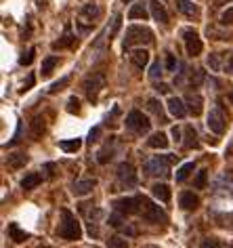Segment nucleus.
Segmentation results:
<instances>
[{"mask_svg":"<svg viewBox=\"0 0 233 248\" xmlns=\"http://www.w3.org/2000/svg\"><path fill=\"white\" fill-rule=\"evenodd\" d=\"M57 235L63 240H70V242L82 238V227L72 210H67V208L61 210V223L57 227Z\"/></svg>","mask_w":233,"mask_h":248,"instance_id":"nucleus-1","label":"nucleus"},{"mask_svg":"<svg viewBox=\"0 0 233 248\" xmlns=\"http://www.w3.org/2000/svg\"><path fill=\"white\" fill-rule=\"evenodd\" d=\"M176 158L173 156V154H168V156H153L151 160H147V162H145L143 172H145V175H149V177H158V175L166 177L170 164H173Z\"/></svg>","mask_w":233,"mask_h":248,"instance_id":"nucleus-2","label":"nucleus"},{"mask_svg":"<svg viewBox=\"0 0 233 248\" xmlns=\"http://www.w3.org/2000/svg\"><path fill=\"white\" fill-rule=\"evenodd\" d=\"M153 40V32L145 26H131L126 30V36H124V48H131V46H137V45H149Z\"/></svg>","mask_w":233,"mask_h":248,"instance_id":"nucleus-3","label":"nucleus"},{"mask_svg":"<svg viewBox=\"0 0 233 248\" xmlns=\"http://www.w3.org/2000/svg\"><path fill=\"white\" fill-rule=\"evenodd\" d=\"M82 89H84V95H87L88 101L95 103L97 99H99L101 89H105V76H103L101 72L88 74V76L84 78V82H82Z\"/></svg>","mask_w":233,"mask_h":248,"instance_id":"nucleus-4","label":"nucleus"},{"mask_svg":"<svg viewBox=\"0 0 233 248\" xmlns=\"http://www.w3.org/2000/svg\"><path fill=\"white\" fill-rule=\"evenodd\" d=\"M139 215L143 217V221L147 223H166V215H164V210L160 206H156L149 198L141 196V210Z\"/></svg>","mask_w":233,"mask_h":248,"instance_id":"nucleus-5","label":"nucleus"},{"mask_svg":"<svg viewBox=\"0 0 233 248\" xmlns=\"http://www.w3.org/2000/svg\"><path fill=\"white\" fill-rule=\"evenodd\" d=\"M206 126L210 128L214 135H223L227 131V114H225L223 105H214V108L208 111Z\"/></svg>","mask_w":233,"mask_h":248,"instance_id":"nucleus-6","label":"nucleus"},{"mask_svg":"<svg viewBox=\"0 0 233 248\" xmlns=\"http://www.w3.org/2000/svg\"><path fill=\"white\" fill-rule=\"evenodd\" d=\"M126 126L131 128V131H134L137 135H145V133H149L151 122H149V118L147 116H143V111L132 109L131 114L126 116Z\"/></svg>","mask_w":233,"mask_h":248,"instance_id":"nucleus-7","label":"nucleus"},{"mask_svg":"<svg viewBox=\"0 0 233 248\" xmlns=\"http://www.w3.org/2000/svg\"><path fill=\"white\" fill-rule=\"evenodd\" d=\"M99 15H101V9L97 7L95 2H87L80 9V13H78V26H80L84 32H87V30L93 28V23L99 19Z\"/></svg>","mask_w":233,"mask_h":248,"instance_id":"nucleus-8","label":"nucleus"},{"mask_svg":"<svg viewBox=\"0 0 233 248\" xmlns=\"http://www.w3.org/2000/svg\"><path fill=\"white\" fill-rule=\"evenodd\" d=\"M112 206L118 210L122 215H137L141 210V196H134V198H118Z\"/></svg>","mask_w":233,"mask_h":248,"instance_id":"nucleus-9","label":"nucleus"},{"mask_svg":"<svg viewBox=\"0 0 233 248\" xmlns=\"http://www.w3.org/2000/svg\"><path fill=\"white\" fill-rule=\"evenodd\" d=\"M116 177L122 185L126 187H134L137 185V172H134V166L131 162H122L118 169H116Z\"/></svg>","mask_w":233,"mask_h":248,"instance_id":"nucleus-10","label":"nucleus"},{"mask_svg":"<svg viewBox=\"0 0 233 248\" xmlns=\"http://www.w3.org/2000/svg\"><path fill=\"white\" fill-rule=\"evenodd\" d=\"M183 40H185V48H187V55L189 57H198V55L202 53V48H204V45H202L200 36L195 30H185L183 32Z\"/></svg>","mask_w":233,"mask_h":248,"instance_id":"nucleus-11","label":"nucleus"},{"mask_svg":"<svg viewBox=\"0 0 233 248\" xmlns=\"http://www.w3.org/2000/svg\"><path fill=\"white\" fill-rule=\"evenodd\" d=\"M166 108H168V111H170V116H175V118H185V114H187V105H185V101L183 99H179V97H170L168 99V103H166Z\"/></svg>","mask_w":233,"mask_h":248,"instance_id":"nucleus-12","label":"nucleus"},{"mask_svg":"<svg viewBox=\"0 0 233 248\" xmlns=\"http://www.w3.org/2000/svg\"><path fill=\"white\" fill-rule=\"evenodd\" d=\"M95 185H97L95 179H82V181H76L72 185V194L73 196H87L95 189Z\"/></svg>","mask_w":233,"mask_h":248,"instance_id":"nucleus-13","label":"nucleus"},{"mask_svg":"<svg viewBox=\"0 0 233 248\" xmlns=\"http://www.w3.org/2000/svg\"><path fill=\"white\" fill-rule=\"evenodd\" d=\"M185 105H187L189 114L200 116L202 114V105H204V99H202L198 93H189V95L185 97Z\"/></svg>","mask_w":233,"mask_h":248,"instance_id":"nucleus-14","label":"nucleus"},{"mask_svg":"<svg viewBox=\"0 0 233 248\" xmlns=\"http://www.w3.org/2000/svg\"><path fill=\"white\" fill-rule=\"evenodd\" d=\"M149 7H151L153 19H156L158 23H162V26H166L168 23V13H166V9H164V4L160 2V0H151Z\"/></svg>","mask_w":233,"mask_h":248,"instance_id":"nucleus-15","label":"nucleus"},{"mask_svg":"<svg viewBox=\"0 0 233 248\" xmlns=\"http://www.w3.org/2000/svg\"><path fill=\"white\" fill-rule=\"evenodd\" d=\"M179 204H181V208H185V210H195L200 206V198L195 196L193 191H183L179 196Z\"/></svg>","mask_w":233,"mask_h":248,"instance_id":"nucleus-16","label":"nucleus"},{"mask_svg":"<svg viewBox=\"0 0 233 248\" xmlns=\"http://www.w3.org/2000/svg\"><path fill=\"white\" fill-rule=\"evenodd\" d=\"M46 131V120L44 116H36L32 122H29V135H32V139H40L42 135Z\"/></svg>","mask_w":233,"mask_h":248,"instance_id":"nucleus-17","label":"nucleus"},{"mask_svg":"<svg viewBox=\"0 0 233 248\" xmlns=\"http://www.w3.org/2000/svg\"><path fill=\"white\" fill-rule=\"evenodd\" d=\"M73 42H76V36H73V32H72V26L67 23L65 30H63V36L55 42L53 48H70V46H73Z\"/></svg>","mask_w":233,"mask_h":248,"instance_id":"nucleus-18","label":"nucleus"},{"mask_svg":"<svg viewBox=\"0 0 233 248\" xmlns=\"http://www.w3.org/2000/svg\"><path fill=\"white\" fill-rule=\"evenodd\" d=\"M40 183H42V175H40V172H29V175H26L21 179V189L32 191V189L38 187Z\"/></svg>","mask_w":233,"mask_h":248,"instance_id":"nucleus-19","label":"nucleus"},{"mask_svg":"<svg viewBox=\"0 0 233 248\" xmlns=\"http://www.w3.org/2000/svg\"><path fill=\"white\" fill-rule=\"evenodd\" d=\"M7 233H9V240H13V242H26L29 238V233L28 232H23V229L17 225V223H9V229H7Z\"/></svg>","mask_w":233,"mask_h":248,"instance_id":"nucleus-20","label":"nucleus"},{"mask_svg":"<svg viewBox=\"0 0 233 248\" xmlns=\"http://www.w3.org/2000/svg\"><path fill=\"white\" fill-rule=\"evenodd\" d=\"M131 61L134 63V67L143 70V67L149 63V53H147L145 48H137V51H132V53H131Z\"/></svg>","mask_w":233,"mask_h":248,"instance_id":"nucleus-21","label":"nucleus"},{"mask_svg":"<svg viewBox=\"0 0 233 248\" xmlns=\"http://www.w3.org/2000/svg\"><path fill=\"white\" fill-rule=\"evenodd\" d=\"M29 162V158L26 156V154H21V152H15V154H9V158H7V164H9V169H23Z\"/></svg>","mask_w":233,"mask_h":248,"instance_id":"nucleus-22","label":"nucleus"},{"mask_svg":"<svg viewBox=\"0 0 233 248\" xmlns=\"http://www.w3.org/2000/svg\"><path fill=\"white\" fill-rule=\"evenodd\" d=\"M147 145L153 147V150H166L168 147V137L164 133H153L149 139H147Z\"/></svg>","mask_w":233,"mask_h":248,"instance_id":"nucleus-23","label":"nucleus"},{"mask_svg":"<svg viewBox=\"0 0 233 248\" xmlns=\"http://www.w3.org/2000/svg\"><path fill=\"white\" fill-rule=\"evenodd\" d=\"M175 7L179 9L183 15H187V17H195V15H198V7H195L191 0H175Z\"/></svg>","mask_w":233,"mask_h":248,"instance_id":"nucleus-24","label":"nucleus"},{"mask_svg":"<svg viewBox=\"0 0 233 248\" xmlns=\"http://www.w3.org/2000/svg\"><path fill=\"white\" fill-rule=\"evenodd\" d=\"M151 194L156 196L160 202H168L170 196H173V194H170V187H168L166 183H156V185L151 187Z\"/></svg>","mask_w":233,"mask_h":248,"instance_id":"nucleus-25","label":"nucleus"},{"mask_svg":"<svg viewBox=\"0 0 233 248\" xmlns=\"http://www.w3.org/2000/svg\"><path fill=\"white\" fill-rule=\"evenodd\" d=\"M59 65V57H55V55H51V57H46L44 61H42V67H40V72H42V78H48L53 74V70Z\"/></svg>","mask_w":233,"mask_h":248,"instance_id":"nucleus-26","label":"nucleus"},{"mask_svg":"<svg viewBox=\"0 0 233 248\" xmlns=\"http://www.w3.org/2000/svg\"><path fill=\"white\" fill-rule=\"evenodd\" d=\"M147 15H149V13H147V7H145L143 2L132 4V9L128 11V17H131V19H143V21H145Z\"/></svg>","mask_w":233,"mask_h":248,"instance_id":"nucleus-27","label":"nucleus"},{"mask_svg":"<svg viewBox=\"0 0 233 248\" xmlns=\"http://www.w3.org/2000/svg\"><path fill=\"white\" fill-rule=\"evenodd\" d=\"M187 150H191V147H198L200 141H198V133L193 131V126H185V143Z\"/></svg>","mask_w":233,"mask_h":248,"instance_id":"nucleus-28","label":"nucleus"},{"mask_svg":"<svg viewBox=\"0 0 233 248\" xmlns=\"http://www.w3.org/2000/svg\"><path fill=\"white\" fill-rule=\"evenodd\" d=\"M59 147L63 152H67V154H73V152H78L82 147V141L80 139H65V141H61L59 143Z\"/></svg>","mask_w":233,"mask_h":248,"instance_id":"nucleus-29","label":"nucleus"},{"mask_svg":"<svg viewBox=\"0 0 233 248\" xmlns=\"http://www.w3.org/2000/svg\"><path fill=\"white\" fill-rule=\"evenodd\" d=\"M147 109L153 111V114L160 118V124H166L168 122L166 118H164V114H162V103L158 101V99H149V101H147Z\"/></svg>","mask_w":233,"mask_h":248,"instance_id":"nucleus-30","label":"nucleus"},{"mask_svg":"<svg viewBox=\"0 0 233 248\" xmlns=\"http://www.w3.org/2000/svg\"><path fill=\"white\" fill-rule=\"evenodd\" d=\"M223 59H225V53H214L208 57V65H210L212 72H220L223 70Z\"/></svg>","mask_w":233,"mask_h":248,"instance_id":"nucleus-31","label":"nucleus"},{"mask_svg":"<svg viewBox=\"0 0 233 248\" xmlns=\"http://www.w3.org/2000/svg\"><path fill=\"white\" fill-rule=\"evenodd\" d=\"M193 169H195V166H193V162H187V164H183L181 169L176 170V181H179V183H183V181H185V179H187L189 175H191V170H193Z\"/></svg>","mask_w":233,"mask_h":248,"instance_id":"nucleus-32","label":"nucleus"},{"mask_svg":"<svg viewBox=\"0 0 233 248\" xmlns=\"http://www.w3.org/2000/svg\"><path fill=\"white\" fill-rule=\"evenodd\" d=\"M70 84V76H65V78H61V80H57V82H55L51 89H48V93H51V95H57L59 91H63L65 86Z\"/></svg>","mask_w":233,"mask_h":248,"instance_id":"nucleus-33","label":"nucleus"},{"mask_svg":"<svg viewBox=\"0 0 233 248\" xmlns=\"http://www.w3.org/2000/svg\"><path fill=\"white\" fill-rule=\"evenodd\" d=\"M112 154H114V150H112V147H103V150L99 152V154H97V160H99V162L101 164H107L109 162V160H112L114 156H112Z\"/></svg>","mask_w":233,"mask_h":248,"instance_id":"nucleus-34","label":"nucleus"},{"mask_svg":"<svg viewBox=\"0 0 233 248\" xmlns=\"http://www.w3.org/2000/svg\"><path fill=\"white\" fill-rule=\"evenodd\" d=\"M109 225L116 227V229H122V227H124V219H122V213H118V210H116L114 215H109Z\"/></svg>","mask_w":233,"mask_h":248,"instance_id":"nucleus-35","label":"nucleus"},{"mask_svg":"<svg viewBox=\"0 0 233 248\" xmlns=\"http://www.w3.org/2000/svg\"><path fill=\"white\" fill-rule=\"evenodd\" d=\"M206 181H208V170H200L198 177H195V181H193L195 189H204L206 187Z\"/></svg>","mask_w":233,"mask_h":248,"instance_id":"nucleus-36","label":"nucleus"},{"mask_svg":"<svg viewBox=\"0 0 233 248\" xmlns=\"http://www.w3.org/2000/svg\"><path fill=\"white\" fill-rule=\"evenodd\" d=\"M34 55H36V48L32 46L28 53H23L21 57H19V63H21V65H29V63H32V61H34Z\"/></svg>","mask_w":233,"mask_h":248,"instance_id":"nucleus-37","label":"nucleus"},{"mask_svg":"<svg viewBox=\"0 0 233 248\" xmlns=\"http://www.w3.org/2000/svg\"><path fill=\"white\" fill-rule=\"evenodd\" d=\"M220 23H223V26H233V7L223 11V15H220Z\"/></svg>","mask_w":233,"mask_h":248,"instance_id":"nucleus-38","label":"nucleus"},{"mask_svg":"<svg viewBox=\"0 0 233 248\" xmlns=\"http://www.w3.org/2000/svg\"><path fill=\"white\" fill-rule=\"evenodd\" d=\"M67 111H70V114H78V111H80V101H78V97H70V101H67Z\"/></svg>","mask_w":233,"mask_h":248,"instance_id":"nucleus-39","label":"nucleus"},{"mask_svg":"<svg viewBox=\"0 0 233 248\" xmlns=\"http://www.w3.org/2000/svg\"><path fill=\"white\" fill-rule=\"evenodd\" d=\"M107 246L109 248H128L126 240H122V238H109L107 240Z\"/></svg>","mask_w":233,"mask_h":248,"instance_id":"nucleus-40","label":"nucleus"},{"mask_svg":"<svg viewBox=\"0 0 233 248\" xmlns=\"http://www.w3.org/2000/svg\"><path fill=\"white\" fill-rule=\"evenodd\" d=\"M34 82H36L34 74H29V76H28V80H26V82H23V86L19 89V93H26V91H29V89H32V86H34Z\"/></svg>","mask_w":233,"mask_h":248,"instance_id":"nucleus-41","label":"nucleus"},{"mask_svg":"<svg viewBox=\"0 0 233 248\" xmlns=\"http://www.w3.org/2000/svg\"><path fill=\"white\" fill-rule=\"evenodd\" d=\"M160 74H162V65H160V61H158V63H153V65H151L149 76H151V78H158Z\"/></svg>","mask_w":233,"mask_h":248,"instance_id":"nucleus-42","label":"nucleus"},{"mask_svg":"<svg viewBox=\"0 0 233 248\" xmlns=\"http://www.w3.org/2000/svg\"><path fill=\"white\" fill-rule=\"evenodd\" d=\"M175 67H176V59H175V55H166V70L168 72H173L175 70Z\"/></svg>","mask_w":233,"mask_h":248,"instance_id":"nucleus-43","label":"nucleus"},{"mask_svg":"<svg viewBox=\"0 0 233 248\" xmlns=\"http://www.w3.org/2000/svg\"><path fill=\"white\" fill-rule=\"evenodd\" d=\"M202 248H220V244H218V240L210 238V240H204V242H202Z\"/></svg>","mask_w":233,"mask_h":248,"instance_id":"nucleus-44","label":"nucleus"},{"mask_svg":"<svg viewBox=\"0 0 233 248\" xmlns=\"http://www.w3.org/2000/svg\"><path fill=\"white\" fill-rule=\"evenodd\" d=\"M99 135H101V128H99V126L93 128V131H90V135H88V141H90V143H95V141L99 139Z\"/></svg>","mask_w":233,"mask_h":248,"instance_id":"nucleus-45","label":"nucleus"},{"mask_svg":"<svg viewBox=\"0 0 233 248\" xmlns=\"http://www.w3.org/2000/svg\"><path fill=\"white\" fill-rule=\"evenodd\" d=\"M156 91L160 93V95H166V93H170L168 84H164V82H158V84H156Z\"/></svg>","mask_w":233,"mask_h":248,"instance_id":"nucleus-46","label":"nucleus"},{"mask_svg":"<svg viewBox=\"0 0 233 248\" xmlns=\"http://www.w3.org/2000/svg\"><path fill=\"white\" fill-rule=\"evenodd\" d=\"M120 21H122V17L118 15V17H116V19H114V28H112V32H109V36H114L116 32H118V28H120Z\"/></svg>","mask_w":233,"mask_h":248,"instance_id":"nucleus-47","label":"nucleus"},{"mask_svg":"<svg viewBox=\"0 0 233 248\" xmlns=\"http://www.w3.org/2000/svg\"><path fill=\"white\" fill-rule=\"evenodd\" d=\"M173 137H175V141H179V139H181V128H176V126L173 128Z\"/></svg>","mask_w":233,"mask_h":248,"instance_id":"nucleus-48","label":"nucleus"},{"mask_svg":"<svg viewBox=\"0 0 233 248\" xmlns=\"http://www.w3.org/2000/svg\"><path fill=\"white\" fill-rule=\"evenodd\" d=\"M44 169L48 170V177H53V170H55V164H46Z\"/></svg>","mask_w":233,"mask_h":248,"instance_id":"nucleus-49","label":"nucleus"},{"mask_svg":"<svg viewBox=\"0 0 233 248\" xmlns=\"http://www.w3.org/2000/svg\"><path fill=\"white\" fill-rule=\"evenodd\" d=\"M227 70H233V53L229 55V63H227Z\"/></svg>","mask_w":233,"mask_h":248,"instance_id":"nucleus-50","label":"nucleus"},{"mask_svg":"<svg viewBox=\"0 0 233 248\" xmlns=\"http://www.w3.org/2000/svg\"><path fill=\"white\" fill-rule=\"evenodd\" d=\"M227 179H229V181H231V183H233V169H231V170H229V172H227Z\"/></svg>","mask_w":233,"mask_h":248,"instance_id":"nucleus-51","label":"nucleus"},{"mask_svg":"<svg viewBox=\"0 0 233 248\" xmlns=\"http://www.w3.org/2000/svg\"><path fill=\"white\" fill-rule=\"evenodd\" d=\"M229 101L233 103V93H229Z\"/></svg>","mask_w":233,"mask_h":248,"instance_id":"nucleus-52","label":"nucleus"},{"mask_svg":"<svg viewBox=\"0 0 233 248\" xmlns=\"http://www.w3.org/2000/svg\"><path fill=\"white\" fill-rule=\"evenodd\" d=\"M38 248H51V246H38Z\"/></svg>","mask_w":233,"mask_h":248,"instance_id":"nucleus-53","label":"nucleus"},{"mask_svg":"<svg viewBox=\"0 0 233 248\" xmlns=\"http://www.w3.org/2000/svg\"><path fill=\"white\" fill-rule=\"evenodd\" d=\"M124 2H132V0H124Z\"/></svg>","mask_w":233,"mask_h":248,"instance_id":"nucleus-54","label":"nucleus"},{"mask_svg":"<svg viewBox=\"0 0 233 248\" xmlns=\"http://www.w3.org/2000/svg\"><path fill=\"white\" fill-rule=\"evenodd\" d=\"M151 248H156V246H151Z\"/></svg>","mask_w":233,"mask_h":248,"instance_id":"nucleus-55","label":"nucleus"},{"mask_svg":"<svg viewBox=\"0 0 233 248\" xmlns=\"http://www.w3.org/2000/svg\"><path fill=\"white\" fill-rule=\"evenodd\" d=\"M229 248H233V246H229Z\"/></svg>","mask_w":233,"mask_h":248,"instance_id":"nucleus-56","label":"nucleus"}]
</instances>
